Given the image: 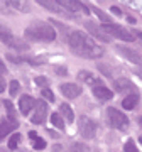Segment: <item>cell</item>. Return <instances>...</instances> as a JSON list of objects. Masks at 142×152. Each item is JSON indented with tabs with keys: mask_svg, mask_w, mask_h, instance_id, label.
Returning <instances> with one entry per match:
<instances>
[{
	"mask_svg": "<svg viewBox=\"0 0 142 152\" xmlns=\"http://www.w3.org/2000/svg\"><path fill=\"white\" fill-rule=\"evenodd\" d=\"M34 105H36V100L32 96H29V95H22L19 98V108H20L22 115H29V112H31Z\"/></svg>",
	"mask_w": 142,
	"mask_h": 152,
	"instance_id": "obj_13",
	"label": "cell"
},
{
	"mask_svg": "<svg viewBox=\"0 0 142 152\" xmlns=\"http://www.w3.org/2000/svg\"><path fill=\"white\" fill-rule=\"evenodd\" d=\"M27 135H29V140H31V142H32L34 140V139H37V134H36V132H32V130H31V132H29V134H27Z\"/></svg>",
	"mask_w": 142,
	"mask_h": 152,
	"instance_id": "obj_37",
	"label": "cell"
},
{
	"mask_svg": "<svg viewBox=\"0 0 142 152\" xmlns=\"http://www.w3.org/2000/svg\"><path fill=\"white\" fill-rule=\"evenodd\" d=\"M61 93L66 98H76L81 95V86L76 83H64V85H61Z\"/></svg>",
	"mask_w": 142,
	"mask_h": 152,
	"instance_id": "obj_11",
	"label": "cell"
},
{
	"mask_svg": "<svg viewBox=\"0 0 142 152\" xmlns=\"http://www.w3.org/2000/svg\"><path fill=\"white\" fill-rule=\"evenodd\" d=\"M9 46L14 48V49H17V51H27V49H29V44L27 42H22V41H19V39H15V37L9 42Z\"/></svg>",
	"mask_w": 142,
	"mask_h": 152,
	"instance_id": "obj_21",
	"label": "cell"
},
{
	"mask_svg": "<svg viewBox=\"0 0 142 152\" xmlns=\"http://www.w3.org/2000/svg\"><path fill=\"white\" fill-rule=\"evenodd\" d=\"M78 127H80V134H81V137H85V139H93L95 134H97V124H95L91 118L85 117V115L80 118Z\"/></svg>",
	"mask_w": 142,
	"mask_h": 152,
	"instance_id": "obj_5",
	"label": "cell"
},
{
	"mask_svg": "<svg viewBox=\"0 0 142 152\" xmlns=\"http://www.w3.org/2000/svg\"><path fill=\"white\" fill-rule=\"evenodd\" d=\"M139 125H141V127H142V117H141V118H139Z\"/></svg>",
	"mask_w": 142,
	"mask_h": 152,
	"instance_id": "obj_41",
	"label": "cell"
},
{
	"mask_svg": "<svg viewBox=\"0 0 142 152\" xmlns=\"http://www.w3.org/2000/svg\"><path fill=\"white\" fill-rule=\"evenodd\" d=\"M4 105H5V110H7V113H9V120H10V122H15V108H14L12 102L10 100H5Z\"/></svg>",
	"mask_w": 142,
	"mask_h": 152,
	"instance_id": "obj_24",
	"label": "cell"
},
{
	"mask_svg": "<svg viewBox=\"0 0 142 152\" xmlns=\"http://www.w3.org/2000/svg\"><path fill=\"white\" fill-rule=\"evenodd\" d=\"M20 152H24V151H20Z\"/></svg>",
	"mask_w": 142,
	"mask_h": 152,
	"instance_id": "obj_43",
	"label": "cell"
},
{
	"mask_svg": "<svg viewBox=\"0 0 142 152\" xmlns=\"http://www.w3.org/2000/svg\"><path fill=\"white\" fill-rule=\"evenodd\" d=\"M12 39H14V36H12L10 29L0 24V41H2V42H5V44H9Z\"/></svg>",
	"mask_w": 142,
	"mask_h": 152,
	"instance_id": "obj_18",
	"label": "cell"
},
{
	"mask_svg": "<svg viewBox=\"0 0 142 152\" xmlns=\"http://www.w3.org/2000/svg\"><path fill=\"white\" fill-rule=\"evenodd\" d=\"M36 85H37V86H41L44 90V88L49 86V80H48L46 76H37V78H36Z\"/></svg>",
	"mask_w": 142,
	"mask_h": 152,
	"instance_id": "obj_28",
	"label": "cell"
},
{
	"mask_svg": "<svg viewBox=\"0 0 142 152\" xmlns=\"http://www.w3.org/2000/svg\"><path fill=\"white\" fill-rule=\"evenodd\" d=\"M93 93H95V96L98 98L100 102H108L113 98V91H110L107 86L103 85H97V86H93Z\"/></svg>",
	"mask_w": 142,
	"mask_h": 152,
	"instance_id": "obj_12",
	"label": "cell"
},
{
	"mask_svg": "<svg viewBox=\"0 0 142 152\" xmlns=\"http://www.w3.org/2000/svg\"><path fill=\"white\" fill-rule=\"evenodd\" d=\"M5 91V81L2 80V76H0V93H4Z\"/></svg>",
	"mask_w": 142,
	"mask_h": 152,
	"instance_id": "obj_38",
	"label": "cell"
},
{
	"mask_svg": "<svg viewBox=\"0 0 142 152\" xmlns=\"http://www.w3.org/2000/svg\"><path fill=\"white\" fill-rule=\"evenodd\" d=\"M137 103H139V95L137 93H130L122 100V107L125 110H134L137 107Z\"/></svg>",
	"mask_w": 142,
	"mask_h": 152,
	"instance_id": "obj_16",
	"label": "cell"
},
{
	"mask_svg": "<svg viewBox=\"0 0 142 152\" xmlns=\"http://www.w3.org/2000/svg\"><path fill=\"white\" fill-rule=\"evenodd\" d=\"M44 147H46V140H44V139L37 137V139H34L32 140V149H36V151H42Z\"/></svg>",
	"mask_w": 142,
	"mask_h": 152,
	"instance_id": "obj_26",
	"label": "cell"
},
{
	"mask_svg": "<svg viewBox=\"0 0 142 152\" xmlns=\"http://www.w3.org/2000/svg\"><path fill=\"white\" fill-rule=\"evenodd\" d=\"M48 110H49V107H48V103H46L44 100L36 102V110H34V113H32V124H36V125L42 124L44 120H46Z\"/></svg>",
	"mask_w": 142,
	"mask_h": 152,
	"instance_id": "obj_6",
	"label": "cell"
},
{
	"mask_svg": "<svg viewBox=\"0 0 142 152\" xmlns=\"http://www.w3.org/2000/svg\"><path fill=\"white\" fill-rule=\"evenodd\" d=\"M56 2H58L66 12H70V14H73V15H75L76 10L81 9V2H76V0H56Z\"/></svg>",
	"mask_w": 142,
	"mask_h": 152,
	"instance_id": "obj_15",
	"label": "cell"
},
{
	"mask_svg": "<svg viewBox=\"0 0 142 152\" xmlns=\"http://www.w3.org/2000/svg\"><path fill=\"white\" fill-rule=\"evenodd\" d=\"M90 9H91V10L95 12L97 15H98V19H100L102 22H103V24H112V19H110V17L107 15V14H105L103 10H100L98 7H90Z\"/></svg>",
	"mask_w": 142,
	"mask_h": 152,
	"instance_id": "obj_23",
	"label": "cell"
},
{
	"mask_svg": "<svg viewBox=\"0 0 142 152\" xmlns=\"http://www.w3.org/2000/svg\"><path fill=\"white\" fill-rule=\"evenodd\" d=\"M7 59H10L12 63H24L26 61V58H22V56H14V54H7Z\"/></svg>",
	"mask_w": 142,
	"mask_h": 152,
	"instance_id": "obj_32",
	"label": "cell"
},
{
	"mask_svg": "<svg viewBox=\"0 0 142 152\" xmlns=\"http://www.w3.org/2000/svg\"><path fill=\"white\" fill-rule=\"evenodd\" d=\"M141 144H142V135H141Z\"/></svg>",
	"mask_w": 142,
	"mask_h": 152,
	"instance_id": "obj_42",
	"label": "cell"
},
{
	"mask_svg": "<svg viewBox=\"0 0 142 152\" xmlns=\"http://www.w3.org/2000/svg\"><path fill=\"white\" fill-rule=\"evenodd\" d=\"M7 4H9V7L17 9V10H20V12H27L29 10V4L27 2H22V0H10V2H7Z\"/></svg>",
	"mask_w": 142,
	"mask_h": 152,
	"instance_id": "obj_19",
	"label": "cell"
},
{
	"mask_svg": "<svg viewBox=\"0 0 142 152\" xmlns=\"http://www.w3.org/2000/svg\"><path fill=\"white\" fill-rule=\"evenodd\" d=\"M39 5L46 7V9H49V10H54L58 12V14H61L63 17H68V19H76V15H73V14H70V12H66L63 7L56 2V0H37Z\"/></svg>",
	"mask_w": 142,
	"mask_h": 152,
	"instance_id": "obj_7",
	"label": "cell"
},
{
	"mask_svg": "<svg viewBox=\"0 0 142 152\" xmlns=\"http://www.w3.org/2000/svg\"><path fill=\"white\" fill-rule=\"evenodd\" d=\"M124 152H139L135 147V142L132 140V139H129V140L124 144Z\"/></svg>",
	"mask_w": 142,
	"mask_h": 152,
	"instance_id": "obj_27",
	"label": "cell"
},
{
	"mask_svg": "<svg viewBox=\"0 0 142 152\" xmlns=\"http://www.w3.org/2000/svg\"><path fill=\"white\" fill-rule=\"evenodd\" d=\"M17 127V122H10V120H2L0 122V142L5 139V135H9L12 130H15Z\"/></svg>",
	"mask_w": 142,
	"mask_h": 152,
	"instance_id": "obj_14",
	"label": "cell"
},
{
	"mask_svg": "<svg viewBox=\"0 0 142 152\" xmlns=\"http://www.w3.org/2000/svg\"><path fill=\"white\" fill-rule=\"evenodd\" d=\"M61 151V145H54V152H59Z\"/></svg>",
	"mask_w": 142,
	"mask_h": 152,
	"instance_id": "obj_40",
	"label": "cell"
},
{
	"mask_svg": "<svg viewBox=\"0 0 142 152\" xmlns=\"http://www.w3.org/2000/svg\"><path fill=\"white\" fill-rule=\"evenodd\" d=\"M7 73V68H5V64H4V61L0 59V75H5Z\"/></svg>",
	"mask_w": 142,
	"mask_h": 152,
	"instance_id": "obj_36",
	"label": "cell"
},
{
	"mask_svg": "<svg viewBox=\"0 0 142 152\" xmlns=\"http://www.w3.org/2000/svg\"><path fill=\"white\" fill-rule=\"evenodd\" d=\"M117 51L122 54V58H125V59L132 61L134 64H139L142 66V56L137 53V51H134V49L127 48V46H117Z\"/></svg>",
	"mask_w": 142,
	"mask_h": 152,
	"instance_id": "obj_8",
	"label": "cell"
},
{
	"mask_svg": "<svg viewBox=\"0 0 142 152\" xmlns=\"http://www.w3.org/2000/svg\"><path fill=\"white\" fill-rule=\"evenodd\" d=\"M85 27H86V31H88L90 34H93L97 39L103 41V42H110V41H112V39H110V36H107V34L102 31V27H98L95 22H90V20H88L86 24H85Z\"/></svg>",
	"mask_w": 142,
	"mask_h": 152,
	"instance_id": "obj_9",
	"label": "cell"
},
{
	"mask_svg": "<svg viewBox=\"0 0 142 152\" xmlns=\"http://www.w3.org/2000/svg\"><path fill=\"white\" fill-rule=\"evenodd\" d=\"M59 112L66 117L68 122H73V120H75V113H73V110H71V107L68 103H61L59 105Z\"/></svg>",
	"mask_w": 142,
	"mask_h": 152,
	"instance_id": "obj_20",
	"label": "cell"
},
{
	"mask_svg": "<svg viewBox=\"0 0 142 152\" xmlns=\"http://www.w3.org/2000/svg\"><path fill=\"white\" fill-rule=\"evenodd\" d=\"M78 80H80V81H85V83H90V85H93V86L102 85V83H98V80H97L90 71H80V73H78Z\"/></svg>",
	"mask_w": 142,
	"mask_h": 152,
	"instance_id": "obj_17",
	"label": "cell"
},
{
	"mask_svg": "<svg viewBox=\"0 0 142 152\" xmlns=\"http://www.w3.org/2000/svg\"><path fill=\"white\" fill-rule=\"evenodd\" d=\"M27 41H39V42H53L56 39L54 29L49 26V22H42V20H36L32 22L26 32H24Z\"/></svg>",
	"mask_w": 142,
	"mask_h": 152,
	"instance_id": "obj_2",
	"label": "cell"
},
{
	"mask_svg": "<svg viewBox=\"0 0 142 152\" xmlns=\"http://www.w3.org/2000/svg\"><path fill=\"white\" fill-rule=\"evenodd\" d=\"M100 27H102V31L107 36H113V37H119L122 41H127V42H134L135 41V37L132 36V32H129L125 27H122L119 24H103Z\"/></svg>",
	"mask_w": 142,
	"mask_h": 152,
	"instance_id": "obj_3",
	"label": "cell"
},
{
	"mask_svg": "<svg viewBox=\"0 0 142 152\" xmlns=\"http://www.w3.org/2000/svg\"><path fill=\"white\" fill-rule=\"evenodd\" d=\"M0 12H4V14H10V9H9V4H0Z\"/></svg>",
	"mask_w": 142,
	"mask_h": 152,
	"instance_id": "obj_35",
	"label": "cell"
},
{
	"mask_svg": "<svg viewBox=\"0 0 142 152\" xmlns=\"http://www.w3.org/2000/svg\"><path fill=\"white\" fill-rule=\"evenodd\" d=\"M113 83V90L119 93H127V91H132L135 93V85L132 81H129V80H125V78H120V80H115Z\"/></svg>",
	"mask_w": 142,
	"mask_h": 152,
	"instance_id": "obj_10",
	"label": "cell"
},
{
	"mask_svg": "<svg viewBox=\"0 0 142 152\" xmlns=\"http://www.w3.org/2000/svg\"><path fill=\"white\" fill-rule=\"evenodd\" d=\"M90 149H88V145H85V144H73V147H71V152H88Z\"/></svg>",
	"mask_w": 142,
	"mask_h": 152,
	"instance_id": "obj_29",
	"label": "cell"
},
{
	"mask_svg": "<svg viewBox=\"0 0 142 152\" xmlns=\"http://www.w3.org/2000/svg\"><path fill=\"white\" fill-rule=\"evenodd\" d=\"M51 122H53V125H54L56 129H59V130L64 129V122H63V118H61V115L58 112H54V113L51 115Z\"/></svg>",
	"mask_w": 142,
	"mask_h": 152,
	"instance_id": "obj_22",
	"label": "cell"
},
{
	"mask_svg": "<svg viewBox=\"0 0 142 152\" xmlns=\"http://www.w3.org/2000/svg\"><path fill=\"white\" fill-rule=\"evenodd\" d=\"M110 12H112V14H115L117 17H120V15H122V10L119 9V7H115V5H112V9H110Z\"/></svg>",
	"mask_w": 142,
	"mask_h": 152,
	"instance_id": "obj_34",
	"label": "cell"
},
{
	"mask_svg": "<svg viewBox=\"0 0 142 152\" xmlns=\"http://www.w3.org/2000/svg\"><path fill=\"white\" fill-rule=\"evenodd\" d=\"M107 117H108L110 125L115 127V129H119V130H125L127 127H129V118H127V115L122 113L120 110L113 108V107L107 108Z\"/></svg>",
	"mask_w": 142,
	"mask_h": 152,
	"instance_id": "obj_4",
	"label": "cell"
},
{
	"mask_svg": "<svg viewBox=\"0 0 142 152\" xmlns=\"http://www.w3.org/2000/svg\"><path fill=\"white\" fill-rule=\"evenodd\" d=\"M134 37H139V39H142V32L141 31H134V34H132Z\"/></svg>",
	"mask_w": 142,
	"mask_h": 152,
	"instance_id": "obj_39",
	"label": "cell"
},
{
	"mask_svg": "<svg viewBox=\"0 0 142 152\" xmlns=\"http://www.w3.org/2000/svg\"><path fill=\"white\" fill-rule=\"evenodd\" d=\"M41 95H42V98H44V100H48V102H54V93L51 91L49 88H44Z\"/></svg>",
	"mask_w": 142,
	"mask_h": 152,
	"instance_id": "obj_31",
	"label": "cell"
},
{
	"mask_svg": "<svg viewBox=\"0 0 142 152\" xmlns=\"http://www.w3.org/2000/svg\"><path fill=\"white\" fill-rule=\"evenodd\" d=\"M19 144H20V134H14V135L9 139V149H10V151H15Z\"/></svg>",
	"mask_w": 142,
	"mask_h": 152,
	"instance_id": "obj_25",
	"label": "cell"
},
{
	"mask_svg": "<svg viewBox=\"0 0 142 152\" xmlns=\"http://www.w3.org/2000/svg\"><path fill=\"white\" fill-rule=\"evenodd\" d=\"M54 73H56V75H59V76H66V75H68V69H66V68H63V66H56Z\"/></svg>",
	"mask_w": 142,
	"mask_h": 152,
	"instance_id": "obj_33",
	"label": "cell"
},
{
	"mask_svg": "<svg viewBox=\"0 0 142 152\" xmlns=\"http://www.w3.org/2000/svg\"><path fill=\"white\" fill-rule=\"evenodd\" d=\"M19 90H20V85H19V81H10V96H17L19 95Z\"/></svg>",
	"mask_w": 142,
	"mask_h": 152,
	"instance_id": "obj_30",
	"label": "cell"
},
{
	"mask_svg": "<svg viewBox=\"0 0 142 152\" xmlns=\"http://www.w3.org/2000/svg\"><path fill=\"white\" fill-rule=\"evenodd\" d=\"M70 48L75 54L86 59H97L103 56V49L81 31H73L70 34Z\"/></svg>",
	"mask_w": 142,
	"mask_h": 152,
	"instance_id": "obj_1",
	"label": "cell"
}]
</instances>
